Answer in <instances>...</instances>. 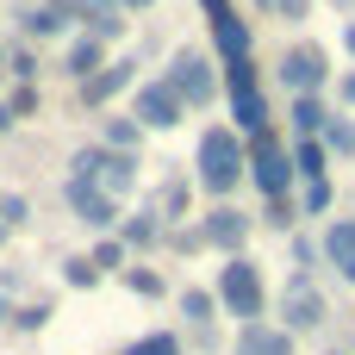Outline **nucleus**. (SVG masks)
<instances>
[{"label": "nucleus", "instance_id": "1", "mask_svg": "<svg viewBox=\"0 0 355 355\" xmlns=\"http://www.w3.org/2000/svg\"><path fill=\"white\" fill-rule=\"evenodd\" d=\"M193 168H200V187L212 200H231L237 181L250 175V137L237 125H206L200 131V150H193Z\"/></svg>", "mask_w": 355, "mask_h": 355}, {"label": "nucleus", "instance_id": "2", "mask_svg": "<svg viewBox=\"0 0 355 355\" xmlns=\"http://www.w3.org/2000/svg\"><path fill=\"white\" fill-rule=\"evenodd\" d=\"M212 293H218V306H225L231 318H243V324H256V318H262V306H268L262 268H256L250 256H225V268H218Z\"/></svg>", "mask_w": 355, "mask_h": 355}, {"label": "nucleus", "instance_id": "3", "mask_svg": "<svg viewBox=\"0 0 355 355\" xmlns=\"http://www.w3.org/2000/svg\"><path fill=\"white\" fill-rule=\"evenodd\" d=\"M69 175H87L94 187H106L112 200H125V193L137 187V156H131V150H106V144H87V150H75Z\"/></svg>", "mask_w": 355, "mask_h": 355}, {"label": "nucleus", "instance_id": "4", "mask_svg": "<svg viewBox=\"0 0 355 355\" xmlns=\"http://www.w3.org/2000/svg\"><path fill=\"white\" fill-rule=\"evenodd\" d=\"M250 181L262 187V200H287V187L300 181V168H293V150H287L275 131L250 137Z\"/></svg>", "mask_w": 355, "mask_h": 355}, {"label": "nucleus", "instance_id": "5", "mask_svg": "<svg viewBox=\"0 0 355 355\" xmlns=\"http://www.w3.org/2000/svg\"><path fill=\"white\" fill-rule=\"evenodd\" d=\"M162 81L181 94V106H212V100H218V87H225V75L212 69V56H200V50H175Z\"/></svg>", "mask_w": 355, "mask_h": 355}, {"label": "nucleus", "instance_id": "6", "mask_svg": "<svg viewBox=\"0 0 355 355\" xmlns=\"http://www.w3.org/2000/svg\"><path fill=\"white\" fill-rule=\"evenodd\" d=\"M62 200H69V212H75L87 231H112V225H125V212H119L125 200H112V193L94 187L87 175H69V181H62Z\"/></svg>", "mask_w": 355, "mask_h": 355}, {"label": "nucleus", "instance_id": "7", "mask_svg": "<svg viewBox=\"0 0 355 355\" xmlns=\"http://www.w3.org/2000/svg\"><path fill=\"white\" fill-rule=\"evenodd\" d=\"M281 318H287V331L300 337V331H324V318H331V306H324V293H318V281L300 268V275H287V287H281Z\"/></svg>", "mask_w": 355, "mask_h": 355}, {"label": "nucleus", "instance_id": "8", "mask_svg": "<svg viewBox=\"0 0 355 355\" xmlns=\"http://www.w3.org/2000/svg\"><path fill=\"white\" fill-rule=\"evenodd\" d=\"M324 81H331V56H324V44H293V50L281 56V87H287V100L318 94Z\"/></svg>", "mask_w": 355, "mask_h": 355}, {"label": "nucleus", "instance_id": "9", "mask_svg": "<svg viewBox=\"0 0 355 355\" xmlns=\"http://www.w3.org/2000/svg\"><path fill=\"white\" fill-rule=\"evenodd\" d=\"M131 119H137L144 131H175V125L187 119V106H181V94H175L168 81H144L137 100H131Z\"/></svg>", "mask_w": 355, "mask_h": 355}, {"label": "nucleus", "instance_id": "10", "mask_svg": "<svg viewBox=\"0 0 355 355\" xmlns=\"http://www.w3.org/2000/svg\"><path fill=\"white\" fill-rule=\"evenodd\" d=\"M206 19H212V44H218V62H250V19H237L231 0H200Z\"/></svg>", "mask_w": 355, "mask_h": 355}, {"label": "nucleus", "instance_id": "11", "mask_svg": "<svg viewBox=\"0 0 355 355\" xmlns=\"http://www.w3.org/2000/svg\"><path fill=\"white\" fill-rule=\"evenodd\" d=\"M250 212H237V206H212L206 218H200V231H206V250H218V256H243V243H250Z\"/></svg>", "mask_w": 355, "mask_h": 355}, {"label": "nucleus", "instance_id": "12", "mask_svg": "<svg viewBox=\"0 0 355 355\" xmlns=\"http://www.w3.org/2000/svg\"><path fill=\"white\" fill-rule=\"evenodd\" d=\"M75 19H81L75 0H25V6H19V31L37 37V44H44V37H62Z\"/></svg>", "mask_w": 355, "mask_h": 355}, {"label": "nucleus", "instance_id": "13", "mask_svg": "<svg viewBox=\"0 0 355 355\" xmlns=\"http://www.w3.org/2000/svg\"><path fill=\"white\" fill-rule=\"evenodd\" d=\"M131 81H137V62H131V56H119V62H106L94 81H81V106H106V100H119Z\"/></svg>", "mask_w": 355, "mask_h": 355}, {"label": "nucleus", "instance_id": "14", "mask_svg": "<svg viewBox=\"0 0 355 355\" xmlns=\"http://www.w3.org/2000/svg\"><path fill=\"white\" fill-rule=\"evenodd\" d=\"M75 12H81V31L87 37H100V44L125 37V6L119 0H75Z\"/></svg>", "mask_w": 355, "mask_h": 355}, {"label": "nucleus", "instance_id": "15", "mask_svg": "<svg viewBox=\"0 0 355 355\" xmlns=\"http://www.w3.org/2000/svg\"><path fill=\"white\" fill-rule=\"evenodd\" d=\"M237 355H293V331L287 324H243L237 331Z\"/></svg>", "mask_w": 355, "mask_h": 355}, {"label": "nucleus", "instance_id": "16", "mask_svg": "<svg viewBox=\"0 0 355 355\" xmlns=\"http://www.w3.org/2000/svg\"><path fill=\"white\" fill-rule=\"evenodd\" d=\"M324 262L355 287V218H331L324 225Z\"/></svg>", "mask_w": 355, "mask_h": 355}, {"label": "nucleus", "instance_id": "17", "mask_svg": "<svg viewBox=\"0 0 355 355\" xmlns=\"http://www.w3.org/2000/svg\"><path fill=\"white\" fill-rule=\"evenodd\" d=\"M231 119H237V131H243V137H262V131H275L262 87H243V94H231Z\"/></svg>", "mask_w": 355, "mask_h": 355}, {"label": "nucleus", "instance_id": "18", "mask_svg": "<svg viewBox=\"0 0 355 355\" xmlns=\"http://www.w3.org/2000/svg\"><path fill=\"white\" fill-rule=\"evenodd\" d=\"M337 112L318 100V94H300V100H287V125H293V137H324V125H331Z\"/></svg>", "mask_w": 355, "mask_h": 355}, {"label": "nucleus", "instance_id": "19", "mask_svg": "<svg viewBox=\"0 0 355 355\" xmlns=\"http://www.w3.org/2000/svg\"><path fill=\"white\" fill-rule=\"evenodd\" d=\"M62 69H69V75H75V81H94V75H100V69H106V44H100V37H87V31H81V37H75V44H69V56H62Z\"/></svg>", "mask_w": 355, "mask_h": 355}, {"label": "nucleus", "instance_id": "20", "mask_svg": "<svg viewBox=\"0 0 355 355\" xmlns=\"http://www.w3.org/2000/svg\"><path fill=\"white\" fill-rule=\"evenodd\" d=\"M293 168H300L306 187L324 181V175H331V150H324V137H300V144H293Z\"/></svg>", "mask_w": 355, "mask_h": 355}, {"label": "nucleus", "instance_id": "21", "mask_svg": "<svg viewBox=\"0 0 355 355\" xmlns=\"http://www.w3.org/2000/svg\"><path fill=\"white\" fill-rule=\"evenodd\" d=\"M156 237H162V212H137V218L119 225V243H125V250H150Z\"/></svg>", "mask_w": 355, "mask_h": 355}, {"label": "nucleus", "instance_id": "22", "mask_svg": "<svg viewBox=\"0 0 355 355\" xmlns=\"http://www.w3.org/2000/svg\"><path fill=\"white\" fill-rule=\"evenodd\" d=\"M218 312H225V306H218V293H206V287H187V293H181V318H187L193 331H206Z\"/></svg>", "mask_w": 355, "mask_h": 355}, {"label": "nucleus", "instance_id": "23", "mask_svg": "<svg viewBox=\"0 0 355 355\" xmlns=\"http://www.w3.org/2000/svg\"><path fill=\"white\" fill-rule=\"evenodd\" d=\"M56 318V300H31V306H19L12 312V331H25V337H37L44 324Z\"/></svg>", "mask_w": 355, "mask_h": 355}, {"label": "nucleus", "instance_id": "24", "mask_svg": "<svg viewBox=\"0 0 355 355\" xmlns=\"http://www.w3.org/2000/svg\"><path fill=\"white\" fill-rule=\"evenodd\" d=\"M137 144H144V125L137 119H106V150H131L137 156Z\"/></svg>", "mask_w": 355, "mask_h": 355}, {"label": "nucleus", "instance_id": "25", "mask_svg": "<svg viewBox=\"0 0 355 355\" xmlns=\"http://www.w3.org/2000/svg\"><path fill=\"white\" fill-rule=\"evenodd\" d=\"M156 212H162V218H181V212H187V181H181V175H168V181H162Z\"/></svg>", "mask_w": 355, "mask_h": 355}, {"label": "nucleus", "instance_id": "26", "mask_svg": "<svg viewBox=\"0 0 355 355\" xmlns=\"http://www.w3.org/2000/svg\"><path fill=\"white\" fill-rule=\"evenodd\" d=\"M324 150L331 156H355V119H331L324 125Z\"/></svg>", "mask_w": 355, "mask_h": 355}, {"label": "nucleus", "instance_id": "27", "mask_svg": "<svg viewBox=\"0 0 355 355\" xmlns=\"http://www.w3.org/2000/svg\"><path fill=\"white\" fill-rule=\"evenodd\" d=\"M62 287H100L94 256H69V262H62Z\"/></svg>", "mask_w": 355, "mask_h": 355}, {"label": "nucleus", "instance_id": "28", "mask_svg": "<svg viewBox=\"0 0 355 355\" xmlns=\"http://www.w3.org/2000/svg\"><path fill=\"white\" fill-rule=\"evenodd\" d=\"M119 281H125L137 300H162V275H156V268H125Z\"/></svg>", "mask_w": 355, "mask_h": 355}, {"label": "nucleus", "instance_id": "29", "mask_svg": "<svg viewBox=\"0 0 355 355\" xmlns=\"http://www.w3.org/2000/svg\"><path fill=\"white\" fill-rule=\"evenodd\" d=\"M125 355H181V337L175 331H150V337H137Z\"/></svg>", "mask_w": 355, "mask_h": 355}, {"label": "nucleus", "instance_id": "30", "mask_svg": "<svg viewBox=\"0 0 355 355\" xmlns=\"http://www.w3.org/2000/svg\"><path fill=\"white\" fill-rule=\"evenodd\" d=\"M125 256H131V250H125L119 237H100V243H94V268H100V275H106V268L125 275Z\"/></svg>", "mask_w": 355, "mask_h": 355}, {"label": "nucleus", "instance_id": "31", "mask_svg": "<svg viewBox=\"0 0 355 355\" xmlns=\"http://www.w3.org/2000/svg\"><path fill=\"white\" fill-rule=\"evenodd\" d=\"M0 225H6V231L31 225V200H25V193H0Z\"/></svg>", "mask_w": 355, "mask_h": 355}, {"label": "nucleus", "instance_id": "32", "mask_svg": "<svg viewBox=\"0 0 355 355\" xmlns=\"http://www.w3.org/2000/svg\"><path fill=\"white\" fill-rule=\"evenodd\" d=\"M262 225H268V231H281V237H287V231H293V225H300V206H293V200H268V218H262Z\"/></svg>", "mask_w": 355, "mask_h": 355}, {"label": "nucleus", "instance_id": "33", "mask_svg": "<svg viewBox=\"0 0 355 355\" xmlns=\"http://www.w3.org/2000/svg\"><path fill=\"white\" fill-rule=\"evenodd\" d=\"M6 106H12V119H31V112H37V81H19V87L6 94Z\"/></svg>", "mask_w": 355, "mask_h": 355}, {"label": "nucleus", "instance_id": "34", "mask_svg": "<svg viewBox=\"0 0 355 355\" xmlns=\"http://www.w3.org/2000/svg\"><path fill=\"white\" fill-rule=\"evenodd\" d=\"M168 243H175L181 256H193V250H206V231H200V225H175V231H168Z\"/></svg>", "mask_w": 355, "mask_h": 355}, {"label": "nucleus", "instance_id": "35", "mask_svg": "<svg viewBox=\"0 0 355 355\" xmlns=\"http://www.w3.org/2000/svg\"><path fill=\"white\" fill-rule=\"evenodd\" d=\"M300 206H306V212H331V181H312V187L300 193Z\"/></svg>", "mask_w": 355, "mask_h": 355}, {"label": "nucleus", "instance_id": "36", "mask_svg": "<svg viewBox=\"0 0 355 355\" xmlns=\"http://www.w3.org/2000/svg\"><path fill=\"white\" fill-rule=\"evenodd\" d=\"M12 81H37V56L31 50H12V69H6Z\"/></svg>", "mask_w": 355, "mask_h": 355}, {"label": "nucleus", "instance_id": "37", "mask_svg": "<svg viewBox=\"0 0 355 355\" xmlns=\"http://www.w3.org/2000/svg\"><path fill=\"white\" fill-rule=\"evenodd\" d=\"M275 12H281V19H287V25H300V19H312V0H281V6H275Z\"/></svg>", "mask_w": 355, "mask_h": 355}, {"label": "nucleus", "instance_id": "38", "mask_svg": "<svg viewBox=\"0 0 355 355\" xmlns=\"http://www.w3.org/2000/svg\"><path fill=\"white\" fill-rule=\"evenodd\" d=\"M337 106H355V69L337 75Z\"/></svg>", "mask_w": 355, "mask_h": 355}, {"label": "nucleus", "instance_id": "39", "mask_svg": "<svg viewBox=\"0 0 355 355\" xmlns=\"http://www.w3.org/2000/svg\"><path fill=\"white\" fill-rule=\"evenodd\" d=\"M12 125H19V119H12V106H6V100H0V137H6V131H12Z\"/></svg>", "mask_w": 355, "mask_h": 355}, {"label": "nucleus", "instance_id": "40", "mask_svg": "<svg viewBox=\"0 0 355 355\" xmlns=\"http://www.w3.org/2000/svg\"><path fill=\"white\" fill-rule=\"evenodd\" d=\"M12 312H19V306H12V300L0 293V324H12Z\"/></svg>", "mask_w": 355, "mask_h": 355}, {"label": "nucleus", "instance_id": "41", "mask_svg": "<svg viewBox=\"0 0 355 355\" xmlns=\"http://www.w3.org/2000/svg\"><path fill=\"white\" fill-rule=\"evenodd\" d=\"M343 50H349V56H355V19H349V25H343Z\"/></svg>", "mask_w": 355, "mask_h": 355}, {"label": "nucleus", "instance_id": "42", "mask_svg": "<svg viewBox=\"0 0 355 355\" xmlns=\"http://www.w3.org/2000/svg\"><path fill=\"white\" fill-rule=\"evenodd\" d=\"M6 69H12V50H6V44H0V75H6Z\"/></svg>", "mask_w": 355, "mask_h": 355}, {"label": "nucleus", "instance_id": "43", "mask_svg": "<svg viewBox=\"0 0 355 355\" xmlns=\"http://www.w3.org/2000/svg\"><path fill=\"white\" fill-rule=\"evenodd\" d=\"M119 6H156V0H119Z\"/></svg>", "mask_w": 355, "mask_h": 355}, {"label": "nucleus", "instance_id": "44", "mask_svg": "<svg viewBox=\"0 0 355 355\" xmlns=\"http://www.w3.org/2000/svg\"><path fill=\"white\" fill-rule=\"evenodd\" d=\"M331 6H337V12H349V6H355V0H331Z\"/></svg>", "mask_w": 355, "mask_h": 355}, {"label": "nucleus", "instance_id": "45", "mask_svg": "<svg viewBox=\"0 0 355 355\" xmlns=\"http://www.w3.org/2000/svg\"><path fill=\"white\" fill-rule=\"evenodd\" d=\"M256 6H268V12H275V6H281V0H256Z\"/></svg>", "mask_w": 355, "mask_h": 355}, {"label": "nucleus", "instance_id": "46", "mask_svg": "<svg viewBox=\"0 0 355 355\" xmlns=\"http://www.w3.org/2000/svg\"><path fill=\"white\" fill-rule=\"evenodd\" d=\"M6 237H12V231H6V225H0V243H6Z\"/></svg>", "mask_w": 355, "mask_h": 355}, {"label": "nucleus", "instance_id": "47", "mask_svg": "<svg viewBox=\"0 0 355 355\" xmlns=\"http://www.w3.org/2000/svg\"><path fill=\"white\" fill-rule=\"evenodd\" d=\"M324 355H343V349H324Z\"/></svg>", "mask_w": 355, "mask_h": 355}]
</instances>
